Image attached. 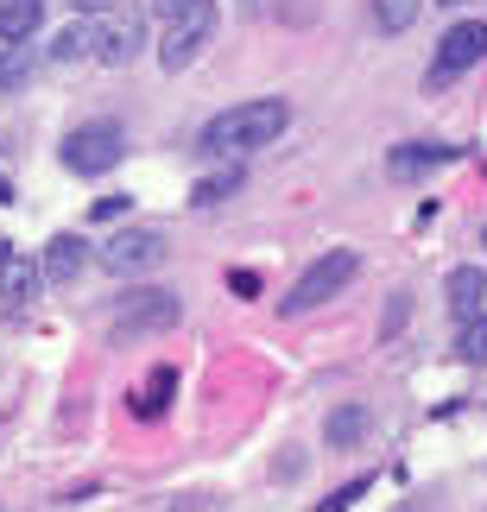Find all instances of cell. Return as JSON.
Here are the masks:
<instances>
[{
	"label": "cell",
	"instance_id": "1",
	"mask_svg": "<svg viewBox=\"0 0 487 512\" xmlns=\"http://www.w3.org/2000/svg\"><path fill=\"white\" fill-rule=\"evenodd\" d=\"M285 127H291V102H241V108H228L203 127L197 152H209V159H241V152L272 146Z\"/></svg>",
	"mask_w": 487,
	"mask_h": 512
},
{
	"label": "cell",
	"instance_id": "2",
	"mask_svg": "<svg viewBox=\"0 0 487 512\" xmlns=\"http://www.w3.org/2000/svg\"><path fill=\"white\" fill-rule=\"evenodd\" d=\"M355 272H361V253H355V247L323 253V260L304 266V279L279 298V317H310V310H323L329 298H342V291L355 285Z\"/></svg>",
	"mask_w": 487,
	"mask_h": 512
},
{
	"label": "cell",
	"instance_id": "3",
	"mask_svg": "<svg viewBox=\"0 0 487 512\" xmlns=\"http://www.w3.org/2000/svg\"><path fill=\"white\" fill-rule=\"evenodd\" d=\"M178 291H159V285H146V291H127V304L114 310V323H108V336L114 348H127V342H140V336H159V329L178 323Z\"/></svg>",
	"mask_w": 487,
	"mask_h": 512
},
{
	"label": "cell",
	"instance_id": "4",
	"mask_svg": "<svg viewBox=\"0 0 487 512\" xmlns=\"http://www.w3.org/2000/svg\"><path fill=\"white\" fill-rule=\"evenodd\" d=\"M216 26H222V13H216V0H197L190 13H178V19H165V45H159V64L178 76V70H190L197 57L209 51V38H216Z\"/></svg>",
	"mask_w": 487,
	"mask_h": 512
},
{
	"label": "cell",
	"instance_id": "5",
	"mask_svg": "<svg viewBox=\"0 0 487 512\" xmlns=\"http://www.w3.org/2000/svg\"><path fill=\"white\" fill-rule=\"evenodd\" d=\"M165 234L159 228H121L95 247V266H108L114 279H140V272H159L165 266Z\"/></svg>",
	"mask_w": 487,
	"mask_h": 512
},
{
	"label": "cell",
	"instance_id": "6",
	"mask_svg": "<svg viewBox=\"0 0 487 512\" xmlns=\"http://www.w3.org/2000/svg\"><path fill=\"white\" fill-rule=\"evenodd\" d=\"M121 152H127V133L114 127V121H89V127H76L70 140H64V171L76 177H108L114 165H121Z\"/></svg>",
	"mask_w": 487,
	"mask_h": 512
},
{
	"label": "cell",
	"instance_id": "7",
	"mask_svg": "<svg viewBox=\"0 0 487 512\" xmlns=\"http://www.w3.org/2000/svg\"><path fill=\"white\" fill-rule=\"evenodd\" d=\"M481 57H487V19H456V26L437 38V57H431V70H424V89L456 83V76L475 70Z\"/></svg>",
	"mask_w": 487,
	"mask_h": 512
},
{
	"label": "cell",
	"instance_id": "8",
	"mask_svg": "<svg viewBox=\"0 0 487 512\" xmlns=\"http://www.w3.org/2000/svg\"><path fill=\"white\" fill-rule=\"evenodd\" d=\"M89 260H95V253H89L83 234H51V241H45V260H38V272H45L51 285H76Z\"/></svg>",
	"mask_w": 487,
	"mask_h": 512
},
{
	"label": "cell",
	"instance_id": "9",
	"mask_svg": "<svg viewBox=\"0 0 487 512\" xmlns=\"http://www.w3.org/2000/svg\"><path fill=\"white\" fill-rule=\"evenodd\" d=\"M140 45H146V26H140V19H121V26H102V32H95V57H102L108 70H127L133 57H140Z\"/></svg>",
	"mask_w": 487,
	"mask_h": 512
},
{
	"label": "cell",
	"instance_id": "10",
	"mask_svg": "<svg viewBox=\"0 0 487 512\" xmlns=\"http://www.w3.org/2000/svg\"><path fill=\"white\" fill-rule=\"evenodd\" d=\"M456 159V146H424V140H405L386 152V171L393 177H418V171H437V165H450Z\"/></svg>",
	"mask_w": 487,
	"mask_h": 512
},
{
	"label": "cell",
	"instance_id": "11",
	"mask_svg": "<svg viewBox=\"0 0 487 512\" xmlns=\"http://www.w3.org/2000/svg\"><path fill=\"white\" fill-rule=\"evenodd\" d=\"M367 430H374V411H367L361 399H348V405H336L329 411V424H323V437H329V449H355Z\"/></svg>",
	"mask_w": 487,
	"mask_h": 512
},
{
	"label": "cell",
	"instance_id": "12",
	"mask_svg": "<svg viewBox=\"0 0 487 512\" xmlns=\"http://www.w3.org/2000/svg\"><path fill=\"white\" fill-rule=\"evenodd\" d=\"M38 279H45V272L26 266V260H13L7 241H0V298H7V304H32L38 298Z\"/></svg>",
	"mask_w": 487,
	"mask_h": 512
},
{
	"label": "cell",
	"instance_id": "13",
	"mask_svg": "<svg viewBox=\"0 0 487 512\" xmlns=\"http://www.w3.org/2000/svg\"><path fill=\"white\" fill-rule=\"evenodd\" d=\"M38 26H45V0H0V45L38 38Z\"/></svg>",
	"mask_w": 487,
	"mask_h": 512
},
{
	"label": "cell",
	"instance_id": "14",
	"mask_svg": "<svg viewBox=\"0 0 487 512\" xmlns=\"http://www.w3.org/2000/svg\"><path fill=\"white\" fill-rule=\"evenodd\" d=\"M443 298H450L456 317H475L481 298H487V279H481V266H456L450 272V285H443Z\"/></svg>",
	"mask_w": 487,
	"mask_h": 512
},
{
	"label": "cell",
	"instance_id": "15",
	"mask_svg": "<svg viewBox=\"0 0 487 512\" xmlns=\"http://www.w3.org/2000/svg\"><path fill=\"white\" fill-rule=\"evenodd\" d=\"M32 70H38V51H32V38H13L7 51H0V89L7 95H19L32 83Z\"/></svg>",
	"mask_w": 487,
	"mask_h": 512
},
{
	"label": "cell",
	"instance_id": "16",
	"mask_svg": "<svg viewBox=\"0 0 487 512\" xmlns=\"http://www.w3.org/2000/svg\"><path fill=\"white\" fill-rule=\"evenodd\" d=\"M51 57H57V64H76V57H95V26H89L83 13H76L70 26L51 38Z\"/></svg>",
	"mask_w": 487,
	"mask_h": 512
},
{
	"label": "cell",
	"instance_id": "17",
	"mask_svg": "<svg viewBox=\"0 0 487 512\" xmlns=\"http://www.w3.org/2000/svg\"><path fill=\"white\" fill-rule=\"evenodd\" d=\"M247 184V177L235 171V165H228V171H209V177H197V190H190V203H197V209H216V203H228V196H235Z\"/></svg>",
	"mask_w": 487,
	"mask_h": 512
},
{
	"label": "cell",
	"instance_id": "18",
	"mask_svg": "<svg viewBox=\"0 0 487 512\" xmlns=\"http://www.w3.org/2000/svg\"><path fill=\"white\" fill-rule=\"evenodd\" d=\"M418 7H424V0H374L367 13H374V26H380V32H405V26L418 19Z\"/></svg>",
	"mask_w": 487,
	"mask_h": 512
},
{
	"label": "cell",
	"instance_id": "19",
	"mask_svg": "<svg viewBox=\"0 0 487 512\" xmlns=\"http://www.w3.org/2000/svg\"><path fill=\"white\" fill-rule=\"evenodd\" d=\"M456 354H462V361H469V367H481V361H487V317H481V310H475V317H462Z\"/></svg>",
	"mask_w": 487,
	"mask_h": 512
},
{
	"label": "cell",
	"instance_id": "20",
	"mask_svg": "<svg viewBox=\"0 0 487 512\" xmlns=\"http://www.w3.org/2000/svg\"><path fill=\"white\" fill-rule=\"evenodd\" d=\"M171 392H178V367H159V373H152V386L140 392V418H159Z\"/></svg>",
	"mask_w": 487,
	"mask_h": 512
},
{
	"label": "cell",
	"instance_id": "21",
	"mask_svg": "<svg viewBox=\"0 0 487 512\" xmlns=\"http://www.w3.org/2000/svg\"><path fill=\"white\" fill-rule=\"evenodd\" d=\"M367 487H374V475H361V481H348V487H336V494H329L323 506H329V512H342V506H355V500L367 494Z\"/></svg>",
	"mask_w": 487,
	"mask_h": 512
},
{
	"label": "cell",
	"instance_id": "22",
	"mask_svg": "<svg viewBox=\"0 0 487 512\" xmlns=\"http://www.w3.org/2000/svg\"><path fill=\"white\" fill-rule=\"evenodd\" d=\"M127 209H133V196H102V203H95V222H121Z\"/></svg>",
	"mask_w": 487,
	"mask_h": 512
},
{
	"label": "cell",
	"instance_id": "23",
	"mask_svg": "<svg viewBox=\"0 0 487 512\" xmlns=\"http://www.w3.org/2000/svg\"><path fill=\"white\" fill-rule=\"evenodd\" d=\"M405 317H412V298L399 291V298H393V310H386V336H399V323H405Z\"/></svg>",
	"mask_w": 487,
	"mask_h": 512
},
{
	"label": "cell",
	"instance_id": "24",
	"mask_svg": "<svg viewBox=\"0 0 487 512\" xmlns=\"http://www.w3.org/2000/svg\"><path fill=\"white\" fill-rule=\"evenodd\" d=\"M190 7H197V0H152V13H159V19H178V13H190Z\"/></svg>",
	"mask_w": 487,
	"mask_h": 512
},
{
	"label": "cell",
	"instance_id": "25",
	"mask_svg": "<svg viewBox=\"0 0 487 512\" xmlns=\"http://www.w3.org/2000/svg\"><path fill=\"white\" fill-rule=\"evenodd\" d=\"M114 0H70V13H83V19H95V13H108Z\"/></svg>",
	"mask_w": 487,
	"mask_h": 512
},
{
	"label": "cell",
	"instance_id": "26",
	"mask_svg": "<svg viewBox=\"0 0 487 512\" xmlns=\"http://www.w3.org/2000/svg\"><path fill=\"white\" fill-rule=\"evenodd\" d=\"M7 196H13V184H7V171H0V203H7Z\"/></svg>",
	"mask_w": 487,
	"mask_h": 512
},
{
	"label": "cell",
	"instance_id": "27",
	"mask_svg": "<svg viewBox=\"0 0 487 512\" xmlns=\"http://www.w3.org/2000/svg\"><path fill=\"white\" fill-rule=\"evenodd\" d=\"M241 7H247V13H260V7H266V0H241Z\"/></svg>",
	"mask_w": 487,
	"mask_h": 512
},
{
	"label": "cell",
	"instance_id": "28",
	"mask_svg": "<svg viewBox=\"0 0 487 512\" xmlns=\"http://www.w3.org/2000/svg\"><path fill=\"white\" fill-rule=\"evenodd\" d=\"M437 7H462V0H437Z\"/></svg>",
	"mask_w": 487,
	"mask_h": 512
}]
</instances>
